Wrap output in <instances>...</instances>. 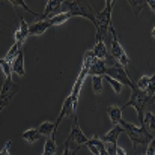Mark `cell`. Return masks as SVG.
<instances>
[{"mask_svg": "<svg viewBox=\"0 0 155 155\" xmlns=\"http://www.w3.org/2000/svg\"><path fill=\"white\" fill-rule=\"evenodd\" d=\"M119 125L128 134V137H130V140H131V143H133L134 148H137L139 145H149L154 140V134H149L143 127H136L133 124L125 122L124 119L120 120Z\"/></svg>", "mask_w": 155, "mask_h": 155, "instance_id": "cell-1", "label": "cell"}, {"mask_svg": "<svg viewBox=\"0 0 155 155\" xmlns=\"http://www.w3.org/2000/svg\"><path fill=\"white\" fill-rule=\"evenodd\" d=\"M111 9H113V2L107 0L104 9L95 17L97 18V39L95 41H101L104 36L108 33V29L111 26Z\"/></svg>", "mask_w": 155, "mask_h": 155, "instance_id": "cell-2", "label": "cell"}, {"mask_svg": "<svg viewBox=\"0 0 155 155\" xmlns=\"http://www.w3.org/2000/svg\"><path fill=\"white\" fill-rule=\"evenodd\" d=\"M62 8H63V12H68L71 17H75V15L84 17V18L91 20L94 23V26H97L95 14L89 5L81 3V2H62Z\"/></svg>", "mask_w": 155, "mask_h": 155, "instance_id": "cell-3", "label": "cell"}, {"mask_svg": "<svg viewBox=\"0 0 155 155\" xmlns=\"http://www.w3.org/2000/svg\"><path fill=\"white\" fill-rule=\"evenodd\" d=\"M148 101H149V97H148L143 91L134 87V89H131L130 100L124 105V108H127V107H134L136 111H137V116H139V122H140V125H142L143 114H145V107H146Z\"/></svg>", "mask_w": 155, "mask_h": 155, "instance_id": "cell-4", "label": "cell"}, {"mask_svg": "<svg viewBox=\"0 0 155 155\" xmlns=\"http://www.w3.org/2000/svg\"><path fill=\"white\" fill-rule=\"evenodd\" d=\"M108 33H110V36H111V39H110V54H111V57L116 59L122 68H124V66H128V65H130V59H128L127 53L124 50V47L120 45V42H119V39H117V35H116V30H114L113 26H110Z\"/></svg>", "mask_w": 155, "mask_h": 155, "instance_id": "cell-5", "label": "cell"}, {"mask_svg": "<svg viewBox=\"0 0 155 155\" xmlns=\"http://www.w3.org/2000/svg\"><path fill=\"white\" fill-rule=\"evenodd\" d=\"M105 75L110 77V78H113V80H116V81H119L122 86L125 84V86H128V87H131V89L136 87V83L130 78L128 72H127L125 68H122L120 65L107 66V69H105Z\"/></svg>", "mask_w": 155, "mask_h": 155, "instance_id": "cell-6", "label": "cell"}, {"mask_svg": "<svg viewBox=\"0 0 155 155\" xmlns=\"http://www.w3.org/2000/svg\"><path fill=\"white\" fill-rule=\"evenodd\" d=\"M18 91H20L18 84H15L12 81V78H6L2 84V89H0V107L5 108L9 104V101L17 95Z\"/></svg>", "mask_w": 155, "mask_h": 155, "instance_id": "cell-7", "label": "cell"}, {"mask_svg": "<svg viewBox=\"0 0 155 155\" xmlns=\"http://www.w3.org/2000/svg\"><path fill=\"white\" fill-rule=\"evenodd\" d=\"M77 104H78V100L72 98L71 95L66 97V100L63 101V105H62V110H60V113H59V116H57V120L54 122V134H56V131H57L60 122H62L65 117L74 116V113H75V110H77Z\"/></svg>", "mask_w": 155, "mask_h": 155, "instance_id": "cell-8", "label": "cell"}, {"mask_svg": "<svg viewBox=\"0 0 155 155\" xmlns=\"http://www.w3.org/2000/svg\"><path fill=\"white\" fill-rule=\"evenodd\" d=\"M68 140H69V142H74L78 148H80V146H83V145H86V142L89 140V139L84 136V133L81 131V128L78 127L77 116H74V124H72L71 133H69V136H68Z\"/></svg>", "mask_w": 155, "mask_h": 155, "instance_id": "cell-9", "label": "cell"}, {"mask_svg": "<svg viewBox=\"0 0 155 155\" xmlns=\"http://www.w3.org/2000/svg\"><path fill=\"white\" fill-rule=\"evenodd\" d=\"M154 81H155V77L154 75H143L137 80L136 83V87L143 91L149 98H154V94H155V89H154Z\"/></svg>", "mask_w": 155, "mask_h": 155, "instance_id": "cell-10", "label": "cell"}, {"mask_svg": "<svg viewBox=\"0 0 155 155\" xmlns=\"http://www.w3.org/2000/svg\"><path fill=\"white\" fill-rule=\"evenodd\" d=\"M62 9V2L60 0H48L47 5H45V11L41 14V20H48L54 17V14L57 15V12Z\"/></svg>", "mask_w": 155, "mask_h": 155, "instance_id": "cell-11", "label": "cell"}, {"mask_svg": "<svg viewBox=\"0 0 155 155\" xmlns=\"http://www.w3.org/2000/svg\"><path fill=\"white\" fill-rule=\"evenodd\" d=\"M27 38H29V24L26 23V20L23 17H20V27L15 30L14 39H15V42H18V44L23 45Z\"/></svg>", "mask_w": 155, "mask_h": 155, "instance_id": "cell-12", "label": "cell"}, {"mask_svg": "<svg viewBox=\"0 0 155 155\" xmlns=\"http://www.w3.org/2000/svg\"><path fill=\"white\" fill-rule=\"evenodd\" d=\"M51 27V23L50 20H41V21H36L33 24L29 26V36H38V35H42L47 29Z\"/></svg>", "mask_w": 155, "mask_h": 155, "instance_id": "cell-13", "label": "cell"}, {"mask_svg": "<svg viewBox=\"0 0 155 155\" xmlns=\"http://www.w3.org/2000/svg\"><path fill=\"white\" fill-rule=\"evenodd\" d=\"M11 69L12 72H15L17 75L23 77L26 74V68H24V54H23V50H20L18 54L15 56V59L11 62Z\"/></svg>", "mask_w": 155, "mask_h": 155, "instance_id": "cell-14", "label": "cell"}, {"mask_svg": "<svg viewBox=\"0 0 155 155\" xmlns=\"http://www.w3.org/2000/svg\"><path fill=\"white\" fill-rule=\"evenodd\" d=\"M105 69H107V63H105V60H100V59H97L92 65H91V68L87 69V75H98V77H103L105 75Z\"/></svg>", "mask_w": 155, "mask_h": 155, "instance_id": "cell-15", "label": "cell"}, {"mask_svg": "<svg viewBox=\"0 0 155 155\" xmlns=\"http://www.w3.org/2000/svg\"><path fill=\"white\" fill-rule=\"evenodd\" d=\"M122 128L120 125H114L107 134L103 136V140L101 142H107V143H111V145H117V140H119V136L122 134Z\"/></svg>", "mask_w": 155, "mask_h": 155, "instance_id": "cell-16", "label": "cell"}, {"mask_svg": "<svg viewBox=\"0 0 155 155\" xmlns=\"http://www.w3.org/2000/svg\"><path fill=\"white\" fill-rule=\"evenodd\" d=\"M91 51L94 53V56H95L97 59H100V60H105V59H108V56H110L103 39H101V41H95V45H94V48H92Z\"/></svg>", "mask_w": 155, "mask_h": 155, "instance_id": "cell-17", "label": "cell"}, {"mask_svg": "<svg viewBox=\"0 0 155 155\" xmlns=\"http://www.w3.org/2000/svg\"><path fill=\"white\" fill-rule=\"evenodd\" d=\"M149 134H154V130H155V114L152 111H148L143 114V120H142V125Z\"/></svg>", "mask_w": 155, "mask_h": 155, "instance_id": "cell-18", "label": "cell"}, {"mask_svg": "<svg viewBox=\"0 0 155 155\" xmlns=\"http://www.w3.org/2000/svg\"><path fill=\"white\" fill-rule=\"evenodd\" d=\"M107 114L111 120L113 125H119L120 120H122V108L120 107H116V105H110L107 108Z\"/></svg>", "mask_w": 155, "mask_h": 155, "instance_id": "cell-19", "label": "cell"}, {"mask_svg": "<svg viewBox=\"0 0 155 155\" xmlns=\"http://www.w3.org/2000/svg\"><path fill=\"white\" fill-rule=\"evenodd\" d=\"M21 137H23L27 143H35V142H38V140L41 139V134H39V131H38L36 128H30V130L24 131V133L21 134Z\"/></svg>", "mask_w": 155, "mask_h": 155, "instance_id": "cell-20", "label": "cell"}, {"mask_svg": "<svg viewBox=\"0 0 155 155\" xmlns=\"http://www.w3.org/2000/svg\"><path fill=\"white\" fill-rule=\"evenodd\" d=\"M38 131H39V134H41V137L42 136H45V137H50L54 134V124L51 122H42L38 128H36Z\"/></svg>", "mask_w": 155, "mask_h": 155, "instance_id": "cell-21", "label": "cell"}, {"mask_svg": "<svg viewBox=\"0 0 155 155\" xmlns=\"http://www.w3.org/2000/svg\"><path fill=\"white\" fill-rule=\"evenodd\" d=\"M69 18H71V15H69L68 12H60V14L54 15V17L48 18V20H50L51 27H53V26H60V24H63V23H65V21H68Z\"/></svg>", "mask_w": 155, "mask_h": 155, "instance_id": "cell-22", "label": "cell"}, {"mask_svg": "<svg viewBox=\"0 0 155 155\" xmlns=\"http://www.w3.org/2000/svg\"><path fill=\"white\" fill-rule=\"evenodd\" d=\"M92 89H94V94L95 95H101L104 89V78L103 77H98V75H94L92 77Z\"/></svg>", "mask_w": 155, "mask_h": 155, "instance_id": "cell-23", "label": "cell"}, {"mask_svg": "<svg viewBox=\"0 0 155 155\" xmlns=\"http://www.w3.org/2000/svg\"><path fill=\"white\" fill-rule=\"evenodd\" d=\"M146 3H148V2H145V0H130V2H128V5H130V8L133 9V14H134L136 17H139V14H140L142 9L146 6Z\"/></svg>", "mask_w": 155, "mask_h": 155, "instance_id": "cell-24", "label": "cell"}, {"mask_svg": "<svg viewBox=\"0 0 155 155\" xmlns=\"http://www.w3.org/2000/svg\"><path fill=\"white\" fill-rule=\"evenodd\" d=\"M100 143H101V139H98V137H94V139L87 140L84 146H87V148H89V151H91V152H92L94 155H98V154H100V152H98Z\"/></svg>", "mask_w": 155, "mask_h": 155, "instance_id": "cell-25", "label": "cell"}, {"mask_svg": "<svg viewBox=\"0 0 155 155\" xmlns=\"http://www.w3.org/2000/svg\"><path fill=\"white\" fill-rule=\"evenodd\" d=\"M95 60H97V57L94 56V53L91 51V50H89V51H86V53H84V57H83V65H81V69H86V71H87V69L91 68V65H92Z\"/></svg>", "mask_w": 155, "mask_h": 155, "instance_id": "cell-26", "label": "cell"}, {"mask_svg": "<svg viewBox=\"0 0 155 155\" xmlns=\"http://www.w3.org/2000/svg\"><path fill=\"white\" fill-rule=\"evenodd\" d=\"M21 50V44H18V42H15L11 48H9V51L6 54V57H5V60L6 62H12L14 59H15V56L18 54V51Z\"/></svg>", "mask_w": 155, "mask_h": 155, "instance_id": "cell-27", "label": "cell"}, {"mask_svg": "<svg viewBox=\"0 0 155 155\" xmlns=\"http://www.w3.org/2000/svg\"><path fill=\"white\" fill-rule=\"evenodd\" d=\"M56 143L53 139H47L45 145H44V151H42V155H54L56 154Z\"/></svg>", "mask_w": 155, "mask_h": 155, "instance_id": "cell-28", "label": "cell"}, {"mask_svg": "<svg viewBox=\"0 0 155 155\" xmlns=\"http://www.w3.org/2000/svg\"><path fill=\"white\" fill-rule=\"evenodd\" d=\"M0 68H2V71H3V74H5V77H6V78H11V77H12L11 62H6L5 59H2V57H0Z\"/></svg>", "mask_w": 155, "mask_h": 155, "instance_id": "cell-29", "label": "cell"}, {"mask_svg": "<svg viewBox=\"0 0 155 155\" xmlns=\"http://www.w3.org/2000/svg\"><path fill=\"white\" fill-rule=\"evenodd\" d=\"M103 78H105V81H107V83L113 87V91H114L117 95H119V94H122V84H120L119 81H116V80H113V78H110V77H107V75H105V77H103Z\"/></svg>", "mask_w": 155, "mask_h": 155, "instance_id": "cell-30", "label": "cell"}, {"mask_svg": "<svg viewBox=\"0 0 155 155\" xmlns=\"http://www.w3.org/2000/svg\"><path fill=\"white\" fill-rule=\"evenodd\" d=\"M11 3H12V6H15V8H17V6H21L23 9H26L27 12H30V14H32V15H35V17H41V14L33 12V11H32V9H30V8H29V6H27V5H26L23 0H11Z\"/></svg>", "mask_w": 155, "mask_h": 155, "instance_id": "cell-31", "label": "cell"}, {"mask_svg": "<svg viewBox=\"0 0 155 155\" xmlns=\"http://www.w3.org/2000/svg\"><path fill=\"white\" fill-rule=\"evenodd\" d=\"M69 143H71V142L66 139L65 143H63V152H62V155H77L78 154V149H80V148L77 146V149H74V151L71 152V151H69Z\"/></svg>", "mask_w": 155, "mask_h": 155, "instance_id": "cell-32", "label": "cell"}, {"mask_svg": "<svg viewBox=\"0 0 155 155\" xmlns=\"http://www.w3.org/2000/svg\"><path fill=\"white\" fill-rule=\"evenodd\" d=\"M11 145H12V142H8L6 145H5V148L0 151V155H11Z\"/></svg>", "mask_w": 155, "mask_h": 155, "instance_id": "cell-33", "label": "cell"}, {"mask_svg": "<svg viewBox=\"0 0 155 155\" xmlns=\"http://www.w3.org/2000/svg\"><path fill=\"white\" fill-rule=\"evenodd\" d=\"M146 155H155V140H152L146 149Z\"/></svg>", "mask_w": 155, "mask_h": 155, "instance_id": "cell-34", "label": "cell"}, {"mask_svg": "<svg viewBox=\"0 0 155 155\" xmlns=\"http://www.w3.org/2000/svg\"><path fill=\"white\" fill-rule=\"evenodd\" d=\"M114 155H127V152H125L124 148H120L119 145H114Z\"/></svg>", "mask_w": 155, "mask_h": 155, "instance_id": "cell-35", "label": "cell"}, {"mask_svg": "<svg viewBox=\"0 0 155 155\" xmlns=\"http://www.w3.org/2000/svg\"><path fill=\"white\" fill-rule=\"evenodd\" d=\"M146 5H148V6H149V8H151L152 11H155V2H154V0H149V2H148Z\"/></svg>", "mask_w": 155, "mask_h": 155, "instance_id": "cell-36", "label": "cell"}, {"mask_svg": "<svg viewBox=\"0 0 155 155\" xmlns=\"http://www.w3.org/2000/svg\"><path fill=\"white\" fill-rule=\"evenodd\" d=\"M2 110H3V108H2V107H0V113H2Z\"/></svg>", "mask_w": 155, "mask_h": 155, "instance_id": "cell-37", "label": "cell"}]
</instances>
